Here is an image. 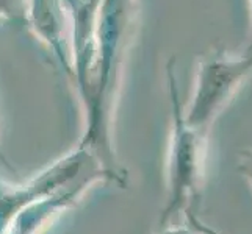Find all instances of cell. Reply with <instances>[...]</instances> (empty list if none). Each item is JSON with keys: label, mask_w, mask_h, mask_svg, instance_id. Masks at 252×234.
Returning <instances> with one entry per match:
<instances>
[{"label": "cell", "mask_w": 252, "mask_h": 234, "mask_svg": "<svg viewBox=\"0 0 252 234\" xmlns=\"http://www.w3.org/2000/svg\"><path fill=\"white\" fill-rule=\"evenodd\" d=\"M251 2V13H252V0H249ZM248 52H252V34H251V41H249V46H248V49H246Z\"/></svg>", "instance_id": "9"}, {"label": "cell", "mask_w": 252, "mask_h": 234, "mask_svg": "<svg viewBox=\"0 0 252 234\" xmlns=\"http://www.w3.org/2000/svg\"><path fill=\"white\" fill-rule=\"evenodd\" d=\"M29 0H0V19L27 27Z\"/></svg>", "instance_id": "6"}, {"label": "cell", "mask_w": 252, "mask_h": 234, "mask_svg": "<svg viewBox=\"0 0 252 234\" xmlns=\"http://www.w3.org/2000/svg\"><path fill=\"white\" fill-rule=\"evenodd\" d=\"M172 131L168 164V202L161 214V227L199 200L204 183L207 133L193 128L184 117V105L177 89L174 61L166 64Z\"/></svg>", "instance_id": "2"}, {"label": "cell", "mask_w": 252, "mask_h": 234, "mask_svg": "<svg viewBox=\"0 0 252 234\" xmlns=\"http://www.w3.org/2000/svg\"><path fill=\"white\" fill-rule=\"evenodd\" d=\"M99 181H115L102 161L90 149H77L52 162L29 183L14 186L0 183V234L22 208L62 192L85 194Z\"/></svg>", "instance_id": "3"}, {"label": "cell", "mask_w": 252, "mask_h": 234, "mask_svg": "<svg viewBox=\"0 0 252 234\" xmlns=\"http://www.w3.org/2000/svg\"><path fill=\"white\" fill-rule=\"evenodd\" d=\"M136 16L138 0H102L91 84L80 102L85 127L79 145L97 156L121 187L127 184V170L119 164L113 147V111L127 52L133 39Z\"/></svg>", "instance_id": "1"}, {"label": "cell", "mask_w": 252, "mask_h": 234, "mask_svg": "<svg viewBox=\"0 0 252 234\" xmlns=\"http://www.w3.org/2000/svg\"><path fill=\"white\" fill-rule=\"evenodd\" d=\"M252 74V52L233 55L212 49L199 56L194 89L184 117L193 128L207 133L224 108Z\"/></svg>", "instance_id": "4"}, {"label": "cell", "mask_w": 252, "mask_h": 234, "mask_svg": "<svg viewBox=\"0 0 252 234\" xmlns=\"http://www.w3.org/2000/svg\"><path fill=\"white\" fill-rule=\"evenodd\" d=\"M238 172L245 177L249 184L252 187V149L248 150H241L238 153V166H237Z\"/></svg>", "instance_id": "7"}, {"label": "cell", "mask_w": 252, "mask_h": 234, "mask_svg": "<svg viewBox=\"0 0 252 234\" xmlns=\"http://www.w3.org/2000/svg\"><path fill=\"white\" fill-rule=\"evenodd\" d=\"M161 234H194V231L189 223V225H179V227H164Z\"/></svg>", "instance_id": "8"}, {"label": "cell", "mask_w": 252, "mask_h": 234, "mask_svg": "<svg viewBox=\"0 0 252 234\" xmlns=\"http://www.w3.org/2000/svg\"><path fill=\"white\" fill-rule=\"evenodd\" d=\"M0 156H2V153H0Z\"/></svg>", "instance_id": "10"}, {"label": "cell", "mask_w": 252, "mask_h": 234, "mask_svg": "<svg viewBox=\"0 0 252 234\" xmlns=\"http://www.w3.org/2000/svg\"><path fill=\"white\" fill-rule=\"evenodd\" d=\"M100 3L102 0H63L67 17L72 83L80 102L86 97L91 84Z\"/></svg>", "instance_id": "5"}]
</instances>
